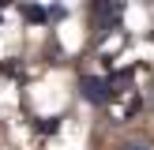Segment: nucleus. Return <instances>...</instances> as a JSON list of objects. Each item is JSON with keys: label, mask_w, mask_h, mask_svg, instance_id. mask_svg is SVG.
I'll return each instance as SVG.
<instances>
[{"label": "nucleus", "mask_w": 154, "mask_h": 150, "mask_svg": "<svg viewBox=\"0 0 154 150\" xmlns=\"http://www.w3.org/2000/svg\"><path fill=\"white\" fill-rule=\"evenodd\" d=\"M83 90H87L90 101H105V82L102 79H83Z\"/></svg>", "instance_id": "obj_1"}, {"label": "nucleus", "mask_w": 154, "mask_h": 150, "mask_svg": "<svg viewBox=\"0 0 154 150\" xmlns=\"http://www.w3.org/2000/svg\"><path fill=\"white\" fill-rule=\"evenodd\" d=\"M120 150H150V146H143V142H124Z\"/></svg>", "instance_id": "obj_2"}]
</instances>
